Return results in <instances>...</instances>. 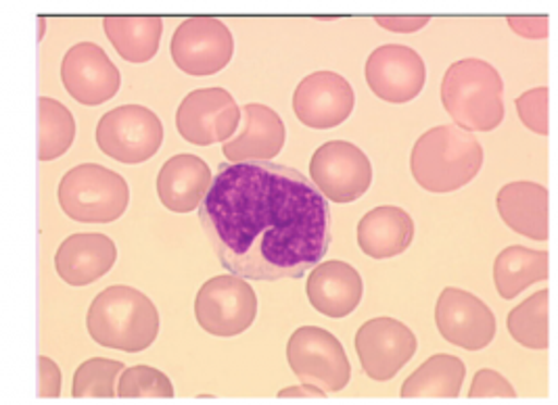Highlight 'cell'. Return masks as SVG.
Returning <instances> with one entry per match:
<instances>
[{
  "label": "cell",
  "instance_id": "obj_7",
  "mask_svg": "<svg viewBox=\"0 0 558 405\" xmlns=\"http://www.w3.org/2000/svg\"><path fill=\"white\" fill-rule=\"evenodd\" d=\"M97 145L113 161L126 165L145 163L163 145V124L149 107L122 105L99 120Z\"/></svg>",
  "mask_w": 558,
  "mask_h": 405
},
{
  "label": "cell",
  "instance_id": "obj_20",
  "mask_svg": "<svg viewBox=\"0 0 558 405\" xmlns=\"http://www.w3.org/2000/svg\"><path fill=\"white\" fill-rule=\"evenodd\" d=\"M245 127L239 136L222 143V155L230 163L272 161L284 147L287 127L279 113L262 102L243 107Z\"/></svg>",
  "mask_w": 558,
  "mask_h": 405
},
{
  "label": "cell",
  "instance_id": "obj_36",
  "mask_svg": "<svg viewBox=\"0 0 558 405\" xmlns=\"http://www.w3.org/2000/svg\"><path fill=\"white\" fill-rule=\"evenodd\" d=\"M45 17H38V40H43V36H45Z\"/></svg>",
  "mask_w": 558,
  "mask_h": 405
},
{
  "label": "cell",
  "instance_id": "obj_29",
  "mask_svg": "<svg viewBox=\"0 0 558 405\" xmlns=\"http://www.w3.org/2000/svg\"><path fill=\"white\" fill-rule=\"evenodd\" d=\"M116 395L122 400H172L177 393L168 375L153 366L138 364L122 370Z\"/></svg>",
  "mask_w": 558,
  "mask_h": 405
},
{
  "label": "cell",
  "instance_id": "obj_9",
  "mask_svg": "<svg viewBox=\"0 0 558 405\" xmlns=\"http://www.w3.org/2000/svg\"><path fill=\"white\" fill-rule=\"evenodd\" d=\"M310 177L327 201L345 205L368 193L373 163L354 143L330 140L312 155Z\"/></svg>",
  "mask_w": 558,
  "mask_h": 405
},
{
  "label": "cell",
  "instance_id": "obj_19",
  "mask_svg": "<svg viewBox=\"0 0 558 405\" xmlns=\"http://www.w3.org/2000/svg\"><path fill=\"white\" fill-rule=\"evenodd\" d=\"M496 207L508 229L532 241L550 236V193L537 182H510L498 191Z\"/></svg>",
  "mask_w": 558,
  "mask_h": 405
},
{
  "label": "cell",
  "instance_id": "obj_23",
  "mask_svg": "<svg viewBox=\"0 0 558 405\" xmlns=\"http://www.w3.org/2000/svg\"><path fill=\"white\" fill-rule=\"evenodd\" d=\"M102 29L118 54L128 63H147L159 51L163 20L155 15H109Z\"/></svg>",
  "mask_w": 558,
  "mask_h": 405
},
{
  "label": "cell",
  "instance_id": "obj_11",
  "mask_svg": "<svg viewBox=\"0 0 558 405\" xmlns=\"http://www.w3.org/2000/svg\"><path fill=\"white\" fill-rule=\"evenodd\" d=\"M355 354L368 379L387 382L416 354L418 341L404 322L396 318H373L355 332Z\"/></svg>",
  "mask_w": 558,
  "mask_h": 405
},
{
  "label": "cell",
  "instance_id": "obj_35",
  "mask_svg": "<svg viewBox=\"0 0 558 405\" xmlns=\"http://www.w3.org/2000/svg\"><path fill=\"white\" fill-rule=\"evenodd\" d=\"M280 400H287V397H293V400H323L327 397V393L314 384H298V386H284L282 391H279Z\"/></svg>",
  "mask_w": 558,
  "mask_h": 405
},
{
  "label": "cell",
  "instance_id": "obj_5",
  "mask_svg": "<svg viewBox=\"0 0 558 405\" xmlns=\"http://www.w3.org/2000/svg\"><path fill=\"white\" fill-rule=\"evenodd\" d=\"M59 205L63 213L80 224H111L126 213L130 186L118 172L82 163L59 182Z\"/></svg>",
  "mask_w": 558,
  "mask_h": 405
},
{
  "label": "cell",
  "instance_id": "obj_6",
  "mask_svg": "<svg viewBox=\"0 0 558 405\" xmlns=\"http://www.w3.org/2000/svg\"><path fill=\"white\" fill-rule=\"evenodd\" d=\"M287 361L298 379L327 395L343 391L352 379V364L341 341L320 327H302L291 334Z\"/></svg>",
  "mask_w": 558,
  "mask_h": 405
},
{
  "label": "cell",
  "instance_id": "obj_4",
  "mask_svg": "<svg viewBox=\"0 0 558 405\" xmlns=\"http://www.w3.org/2000/svg\"><path fill=\"white\" fill-rule=\"evenodd\" d=\"M441 102L454 126L466 132H492L505 120V82L483 59H460L441 79Z\"/></svg>",
  "mask_w": 558,
  "mask_h": 405
},
{
  "label": "cell",
  "instance_id": "obj_13",
  "mask_svg": "<svg viewBox=\"0 0 558 405\" xmlns=\"http://www.w3.org/2000/svg\"><path fill=\"white\" fill-rule=\"evenodd\" d=\"M435 324L444 341L466 352H482L496 339V316L464 289L448 286L435 304Z\"/></svg>",
  "mask_w": 558,
  "mask_h": 405
},
{
  "label": "cell",
  "instance_id": "obj_32",
  "mask_svg": "<svg viewBox=\"0 0 558 405\" xmlns=\"http://www.w3.org/2000/svg\"><path fill=\"white\" fill-rule=\"evenodd\" d=\"M61 386H63L61 368L51 357L40 355L38 357V397L57 400L61 397Z\"/></svg>",
  "mask_w": 558,
  "mask_h": 405
},
{
  "label": "cell",
  "instance_id": "obj_16",
  "mask_svg": "<svg viewBox=\"0 0 558 405\" xmlns=\"http://www.w3.org/2000/svg\"><path fill=\"white\" fill-rule=\"evenodd\" d=\"M352 84L335 72H314L300 82L293 95L298 120L314 130L341 126L354 111Z\"/></svg>",
  "mask_w": 558,
  "mask_h": 405
},
{
  "label": "cell",
  "instance_id": "obj_22",
  "mask_svg": "<svg viewBox=\"0 0 558 405\" xmlns=\"http://www.w3.org/2000/svg\"><path fill=\"white\" fill-rule=\"evenodd\" d=\"M362 254L373 259H391L408 251L414 241V220L407 209L381 205L371 209L355 229Z\"/></svg>",
  "mask_w": 558,
  "mask_h": 405
},
{
  "label": "cell",
  "instance_id": "obj_31",
  "mask_svg": "<svg viewBox=\"0 0 558 405\" xmlns=\"http://www.w3.org/2000/svg\"><path fill=\"white\" fill-rule=\"evenodd\" d=\"M469 397L471 400H482V397H510L512 400V397H517V391L510 384V380L505 379L498 370L482 368L471 382Z\"/></svg>",
  "mask_w": 558,
  "mask_h": 405
},
{
  "label": "cell",
  "instance_id": "obj_24",
  "mask_svg": "<svg viewBox=\"0 0 558 405\" xmlns=\"http://www.w3.org/2000/svg\"><path fill=\"white\" fill-rule=\"evenodd\" d=\"M466 379V366L458 355L437 354L423 361L402 384L404 400L437 397L457 400Z\"/></svg>",
  "mask_w": 558,
  "mask_h": 405
},
{
  "label": "cell",
  "instance_id": "obj_33",
  "mask_svg": "<svg viewBox=\"0 0 558 405\" xmlns=\"http://www.w3.org/2000/svg\"><path fill=\"white\" fill-rule=\"evenodd\" d=\"M508 27L519 34L521 38H530V40H544L548 38V32H550V22H548V15H532V17H525V15H510L507 17Z\"/></svg>",
  "mask_w": 558,
  "mask_h": 405
},
{
  "label": "cell",
  "instance_id": "obj_3",
  "mask_svg": "<svg viewBox=\"0 0 558 405\" xmlns=\"http://www.w3.org/2000/svg\"><path fill=\"white\" fill-rule=\"evenodd\" d=\"M482 165V143L473 132L454 124L427 130L410 155L412 177L421 188L435 195L460 191L477 177Z\"/></svg>",
  "mask_w": 558,
  "mask_h": 405
},
{
  "label": "cell",
  "instance_id": "obj_12",
  "mask_svg": "<svg viewBox=\"0 0 558 405\" xmlns=\"http://www.w3.org/2000/svg\"><path fill=\"white\" fill-rule=\"evenodd\" d=\"M241 124V107L225 88H199L180 102L178 134L197 147L227 143Z\"/></svg>",
  "mask_w": 558,
  "mask_h": 405
},
{
  "label": "cell",
  "instance_id": "obj_27",
  "mask_svg": "<svg viewBox=\"0 0 558 405\" xmlns=\"http://www.w3.org/2000/svg\"><path fill=\"white\" fill-rule=\"evenodd\" d=\"M76 140V120L63 102L38 99V159L54 161L70 151Z\"/></svg>",
  "mask_w": 558,
  "mask_h": 405
},
{
  "label": "cell",
  "instance_id": "obj_30",
  "mask_svg": "<svg viewBox=\"0 0 558 405\" xmlns=\"http://www.w3.org/2000/svg\"><path fill=\"white\" fill-rule=\"evenodd\" d=\"M517 113L521 124L532 130L533 134L548 136L550 132V90L546 86H537L523 93L517 99Z\"/></svg>",
  "mask_w": 558,
  "mask_h": 405
},
{
  "label": "cell",
  "instance_id": "obj_18",
  "mask_svg": "<svg viewBox=\"0 0 558 405\" xmlns=\"http://www.w3.org/2000/svg\"><path fill=\"white\" fill-rule=\"evenodd\" d=\"M305 295L316 311L332 320H341L357 309L364 295V282L354 266L330 259L312 268Z\"/></svg>",
  "mask_w": 558,
  "mask_h": 405
},
{
  "label": "cell",
  "instance_id": "obj_26",
  "mask_svg": "<svg viewBox=\"0 0 558 405\" xmlns=\"http://www.w3.org/2000/svg\"><path fill=\"white\" fill-rule=\"evenodd\" d=\"M507 329L519 345L533 352H546L550 345V291L542 289L517 305L508 314Z\"/></svg>",
  "mask_w": 558,
  "mask_h": 405
},
{
  "label": "cell",
  "instance_id": "obj_34",
  "mask_svg": "<svg viewBox=\"0 0 558 405\" xmlns=\"http://www.w3.org/2000/svg\"><path fill=\"white\" fill-rule=\"evenodd\" d=\"M377 26L396 34H414L432 22L429 15H377Z\"/></svg>",
  "mask_w": 558,
  "mask_h": 405
},
{
  "label": "cell",
  "instance_id": "obj_25",
  "mask_svg": "<svg viewBox=\"0 0 558 405\" xmlns=\"http://www.w3.org/2000/svg\"><path fill=\"white\" fill-rule=\"evenodd\" d=\"M550 277V255L521 245L507 247L494 261V282L502 299H514L535 282Z\"/></svg>",
  "mask_w": 558,
  "mask_h": 405
},
{
  "label": "cell",
  "instance_id": "obj_2",
  "mask_svg": "<svg viewBox=\"0 0 558 405\" xmlns=\"http://www.w3.org/2000/svg\"><path fill=\"white\" fill-rule=\"evenodd\" d=\"M86 329L101 347L141 354L159 336V311L134 286L113 284L93 299L86 314Z\"/></svg>",
  "mask_w": 558,
  "mask_h": 405
},
{
  "label": "cell",
  "instance_id": "obj_14",
  "mask_svg": "<svg viewBox=\"0 0 558 405\" xmlns=\"http://www.w3.org/2000/svg\"><path fill=\"white\" fill-rule=\"evenodd\" d=\"M61 82L74 101L99 107L120 93L122 74L99 45L77 42L61 61Z\"/></svg>",
  "mask_w": 558,
  "mask_h": 405
},
{
  "label": "cell",
  "instance_id": "obj_15",
  "mask_svg": "<svg viewBox=\"0 0 558 405\" xmlns=\"http://www.w3.org/2000/svg\"><path fill=\"white\" fill-rule=\"evenodd\" d=\"M364 74L375 97L391 105L414 101L427 82L423 57L404 45H385L371 52Z\"/></svg>",
  "mask_w": 558,
  "mask_h": 405
},
{
  "label": "cell",
  "instance_id": "obj_17",
  "mask_svg": "<svg viewBox=\"0 0 558 405\" xmlns=\"http://www.w3.org/2000/svg\"><path fill=\"white\" fill-rule=\"evenodd\" d=\"M118 247L101 232H77L68 236L57 254L54 270L70 286H88L101 280L116 266Z\"/></svg>",
  "mask_w": 558,
  "mask_h": 405
},
{
  "label": "cell",
  "instance_id": "obj_21",
  "mask_svg": "<svg viewBox=\"0 0 558 405\" xmlns=\"http://www.w3.org/2000/svg\"><path fill=\"white\" fill-rule=\"evenodd\" d=\"M211 184V170L197 155H174L157 174V197L174 213H189L204 201Z\"/></svg>",
  "mask_w": 558,
  "mask_h": 405
},
{
  "label": "cell",
  "instance_id": "obj_1",
  "mask_svg": "<svg viewBox=\"0 0 558 405\" xmlns=\"http://www.w3.org/2000/svg\"><path fill=\"white\" fill-rule=\"evenodd\" d=\"M197 209L214 254L241 279H302L329 251V202L275 161L222 168Z\"/></svg>",
  "mask_w": 558,
  "mask_h": 405
},
{
  "label": "cell",
  "instance_id": "obj_10",
  "mask_svg": "<svg viewBox=\"0 0 558 405\" xmlns=\"http://www.w3.org/2000/svg\"><path fill=\"white\" fill-rule=\"evenodd\" d=\"M172 59L189 76H214L232 59L234 40L225 22L207 15L189 17L177 27L170 42Z\"/></svg>",
  "mask_w": 558,
  "mask_h": 405
},
{
  "label": "cell",
  "instance_id": "obj_28",
  "mask_svg": "<svg viewBox=\"0 0 558 405\" xmlns=\"http://www.w3.org/2000/svg\"><path fill=\"white\" fill-rule=\"evenodd\" d=\"M126 366L118 359L90 357L77 366L72 395L76 400H111L116 395L118 377Z\"/></svg>",
  "mask_w": 558,
  "mask_h": 405
},
{
  "label": "cell",
  "instance_id": "obj_8",
  "mask_svg": "<svg viewBox=\"0 0 558 405\" xmlns=\"http://www.w3.org/2000/svg\"><path fill=\"white\" fill-rule=\"evenodd\" d=\"M195 318L211 336L232 339L243 334L257 318L254 286L234 274L207 280L195 297Z\"/></svg>",
  "mask_w": 558,
  "mask_h": 405
}]
</instances>
